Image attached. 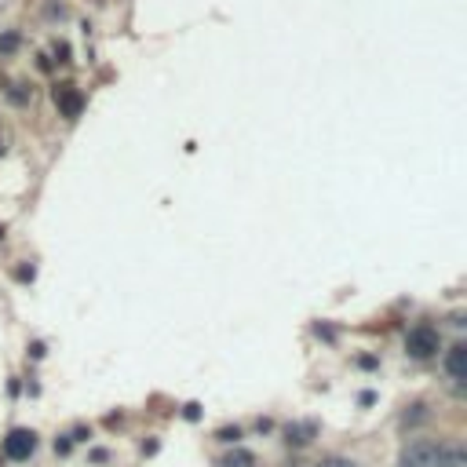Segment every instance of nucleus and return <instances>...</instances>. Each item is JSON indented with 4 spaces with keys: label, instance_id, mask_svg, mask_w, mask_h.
<instances>
[{
    "label": "nucleus",
    "instance_id": "7",
    "mask_svg": "<svg viewBox=\"0 0 467 467\" xmlns=\"http://www.w3.org/2000/svg\"><path fill=\"white\" fill-rule=\"evenodd\" d=\"M223 467H256V453H248V449H233V453L223 460Z\"/></svg>",
    "mask_w": 467,
    "mask_h": 467
},
{
    "label": "nucleus",
    "instance_id": "9",
    "mask_svg": "<svg viewBox=\"0 0 467 467\" xmlns=\"http://www.w3.org/2000/svg\"><path fill=\"white\" fill-rule=\"evenodd\" d=\"M70 449H73V438H70V435H62V438H55V453H59V456H66Z\"/></svg>",
    "mask_w": 467,
    "mask_h": 467
},
{
    "label": "nucleus",
    "instance_id": "2",
    "mask_svg": "<svg viewBox=\"0 0 467 467\" xmlns=\"http://www.w3.org/2000/svg\"><path fill=\"white\" fill-rule=\"evenodd\" d=\"M33 453H37V431H30V427L8 431V438H4V456H8V460L23 463V460H30Z\"/></svg>",
    "mask_w": 467,
    "mask_h": 467
},
{
    "label": "nucleus",
    "instance_id": "4",
    "mask_svg": "<svg viewBox=\"0 0 467 467\" xmlns=\"http://www.w3.org/2000/svg\"><path fill=\"white\" fill-rule=\"evenodd\" d=\"M51 99H55V106H59V114L62 117H80V110H84V92L80 88H73V84H59V88L51 92Z\"/></svg>",
    "mask_w": 467,
    "mask_h": 467
},
{
    "label": "nucleus",
    "instance_id": "6",
    "mask_svg": "<svg viewBox=\"0 0 467 467\" xmlns=\"http://www.w3.org/2000/svg\"><path fill=\"white\" fill-rule=\"evenodd\" d=\"M310 435H314V423H303V427H300V423H296V427L289 423V427H285V442L289 445H307Z\"/></svg>",
    "mask_w": 467,
    "mask_h": 467
},
{
    "label": "nucleus",
    "instance_id": "11",
    "mask_svg": "<svg viewBox=\"0 0 467 467\" xmlns=\"http://www.w3.org/2000/svg\"><path fill=\"white\" fill-rule=\"evenodd\" d=\"M317 467H354L351 460H344V456H329L325 463H317Z\"/></svg>",
    "mask_w": 467,
    "mask_h": 467
},
{
    "label": "nucleus",
    "instance_id": "1",
    "mask_svg": "<svg viewBox=\"0 0 467 467\" xmlns=\"http://www.w3.org/2000/svg\"><path fill=\"white\" fill-rule=\"evenodd\" d=\"M442 351V336H438V329L435 325H413L409 329V336H406V354L409 358H416V362H427V358H435Z\"/></svg>",
    "mask_w": 467,
    "mask_h": 467
},
{
    "label": "nucleus",
    "instance_id": "3",
    "mask_svg": "<svg viewBox=\"0 0 467 467\" xmlns=\"http://www.w3.org/2000/svg\"><path fill=\"white\" fill-rule=\"evenodd\" d=\"M438 456H442V445L438 442H409L401 449V467H438Z\"/></svg>",
    "mask_w": 467,
    "mask_h": 467
},
{
    "label": "nucleus",
    "instance_id": "5",
    "mask_svg": "<svg viewBox=\"0 0 467 467\" xmlns=\"http://www.w3.org/2000/svg\"><path fill=\"white\" fill-rule=\"evenodd\" d=\"M445 372H449V380H456V384L467 380V344H453L445 351Z\"/></svg>",
    "mask_w": 467,
    "mask_h": 467
},
{
    "label": "nucleus",
    "instance_id": "8",
    "mask_svg": "<svg viewBox=\"0 0 467 467\" xmlns=\"http://www.w3.org/2000/svg\"><path fill=\"white\" fill-rule=\"evenodd\" d=\"M18 44H23V40H18V33H4V37H0V51H4V55L18 51Z\"/></svg>",
    "mask_w": 467,
    "mask_h": 467
},
{
    "label": "nucleus",
    "instance_id": "13",
    "mask_svg": "<svg viewBox=\"0 0 467 467\" xmlns=\"http://www.w3.org/2000/svg\"><path fill=\"white\" fill-rule=\"evenodd\" d=\"M201 416V406H198V401H190V406H186V420H198Z\"/></svg>",
    "mask_w": 467,
    "mask_h": 467
},
{
    "label": "nucleus",
    "instance_id": "15",
    "mask_svg": "<svg viewBox=\"0 0 467 467\" xmlns=\"http://www.w3.org/2000/svg\"><path fill=\"white\" fill-rule=\"evenodd\" d=\"M0 238H4V226H0Z\"/></svg>",
    "mask_w": 467,
    "mask_h": 467
},
{
    "label": "nucleus",
    "instance_id": "12",
    "mask_svg": "<svg viewBox=\"0 0 467 467\" xmlns=\"http://www.w3.org/2000/svg\"><path fill=\"white\" fill-rule=\"evenodd\" d=\"M70 438H73V442H88V438H92V431H88V427H77Z\"/></svg>",
    "mask_w": 467,
    "mask_h": 467
},
{
    "label": "nucleus",
    "instance_id": "16",
    "mask_svg": "<svg viewBox=\"0 0 467 467\" xmlns=\"http://www.w3.org/2000/svg\"><path fill=\"white\" fill-rule=\"evenodd\" d=\"M0 150H4V142H0Z\"/></svg>",
    "mask_w": 467,
    "mask_h": 467
},
{
    "label": "nucleus",
    "instance_id": "14",
    "mask_svg": "<svg viewBox=\"0 0 467 467\" xmlns=\"http://www.w3.org/2000/svg\"><path fill=\"white\" fill-rule=\"evenodd\" d=\"M18 281H33V267H23V270H18Z\"/></svg>",
    "mask_w": 467,
    "mask_h": 467
},
{
    "label": "nucleus",
    "instance_id": "10",
    "mask_svg": "<svg viewBox=\"0 0 467 467\" xmlns=\"http://www.w3.org/2000/svg\"><path fill=\"white\" fill-rule=\"evenodd\" d=\"M219 442H233V445H238L241 442V427H223L219 431Z\"/></svg>",
    "mask_w": 467,
    "mask_h": 467
}]
</instances>
